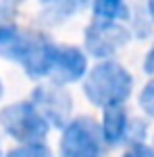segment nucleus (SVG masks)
Listing matches in <instances>:
<instances>
[{
	"instance_id": "obj_4",
	"label": "nucleus",
	"mask_w": 154,
	"mask_h": 157,
	"mask_svg": "<svg viewBox=\"0 0 154 157\" xmlns=\"http://www.w3.org/2000/svg\"><path fill=\"white\" fill-rule=\"evenodd\" d=\"M102 130L93 118L70 121L61 137V157H100L102 155Z\"/></svg>"
},
{
	"instance_id": "obj_18",
	"label": "nucleus",
	"mask_w": 154,
	"mask_h": 157,
	"mask_svg": "<svg viewBox=\"0 0 154 157\" xmlns=\"http://www.w3.org/2000/svg\"><path fill=\"white\" fill-rule=\"evenodd\" d=\"M0 96H2V84H0Z\"/></svg>"
},
{
	"instance_id": "obj_2",
	"label": "nucleus",
	"mask_w": 154,
	"mask_h": 157,
	"mask_svg": "<svg viewBox=\"0 0 154 157\" xmlns=\"http://www.w3.org/2000/svg\"><path fill=\"white\" fill-rule=\"evenodd\" d=\"M0 52L9 59L20 62L30 78H43L52 71L57 46L50 43L43 34H20L18 32Z\"/></svg>"
},
{
	"instance_id": "obj_14",
	"label": "nucleus",
	"mask_w": 154,
	"mask_h": 157,
	"mask_svg": "<svg viewBox=\"0 0 154 157\" xmlns=\"http://www.w3.org/2000/svg\"><path fill=\"white\" fill-rule=\"evenodd\" d=\"M125 157H154V148L143 144H134L129 153H125Z\"/></svg>"
},
{
	"instance_id": "obj_12",
	"label": "nucleus",
	"mask_w": 154,
	"mask_h": 157,
	"mask_svg": "<svg viewBox=\"0 0 154 157\" xmlns=\"http://www.w3.org/2000/svg\"><path fill=\"white\" fill-rule=\"evenodd\" d=\"M7 157H52V155L43 144H25L20 148L12 150Z\"/></svg>"
},
{
	"instance_id": "obj_5",
	"label": "nucleus",
	"mask_w": 154,
	"mask_h": 157,
	"mask_svg": "<svg viewBox=\"0 0 154 157\" xmlns=\"http://www.w3.org/2000/svg\"><path fill=\"white\" fill-rule=\"evenodd\" d=\"M84 41H86L88 52L95 57H109L113 55L118 48H123L127 41H129V34L123 25L113 23V21H102L98 18L95 23H91L86 28V34H84Z\"/></svg>"
},
{
	"instance_id": "obj_11",
	"label": "nucleus",
	"mask_w": 154,
	"mask_h": 157,
	"mask_svg": "<svg viewBox=\"0 0 154 157\" xmlns=\"http://www.w3.org/2000/svg\"><path fill=\"white\" fill-rule=\"evenodd\" d=\"M86 2H88V0H59V2H55V5H52V7H55V12H52V14H55V16H52L50 21H52V23H57L59 18L73 16L79 7H84Z\"/></svg>"
},
{
	"instance_id": "obj_9",
	"label": "nucleus",
	"mask_w": 154,
	"mask_h": 157,
	"mask_svg": "<svg viewBox=\"0 0 154 157\" xmlns=\"http://www.w3.org/2000/svg\"><path fill=\"white\" fill-rule=\"evenodd\" d=\"M93 14H95V18H102V21L127 18V5H125V0H95Z\"/></svg>"
},
{
	"instance_id": "obj_6",
	"label": "nucleus",
	"mask_w": 154,
	"mask_h": 157,
	"mask_svg": "<svg viewBox=\"0 0 154 157\" xmlns=\"http://www.w3.org/2000/svg\"><path fill=\"white\" fill-rule=\"evenodd\" d=\"M32 100H34L36 109L45 116L48 123L61 128L63 123H68V116H70V96L66 91L57 89V86H39L32 94Z\"/></svg>"
},
{
	"instance_id": "obj_16",
	"label": "nucleus",
	"mask_w": 154,
	"mask_h": 157,
	"mask_svg": "<svg viewBox=\"0 0 154 157\" xmlns=\"http://www.w3.org/2000/svg\"><path fill=\"white\" fill-rule=\"evenodd\" d=\"M147 12H150L152 21H154V0H150V2H147Z\"/></svg>"
},
{
	"instance_id": "obj_3",
	"label": "nucleus",
	"mask_w": 154,
	"mask_h": 157,
	"mask_svg": "<svg viewBox=\"0 0 154 157\" xmlns=\"http://www.w3.org/2000/svg\"><path fill=\"white\" fill-rule=\"evenodd\" d=\"M0 125L9 137L23 144H41L48 134L50 123L32 102H16L0 112Z\"/></svg>"
},
{
	"instance_id": "obj_13",
	"label": "nucleus",
	"mask_w": 154,
	"mask_h": 157,
	"mask_svg": "<svg viewBox=\"0 0 154 157\" xmlns=\"http://www.w3.org/2000/svg\"><path fill=\"white\" fill-rule=\"evenodd\" d=\"M141 107L150 116H154V80L143 89V94H141Z\"/></svg>"
},
{
	"instance_id": "obj_7",
	"label": "nucleus",
	"mask_w": 154,
	"mask_h": 157,
	"mask_svg": "<svg viewBox=\"0 0 154 157\" xmlns=\"http://www.w3.org/2000/svg\"><path fill=\"white\" fill-rule=\"evenodd\" d=\"M86 73V57H84L82 50L77 48H61L57 46L55 52V64H52V80L57 84H68L75 82L82 75Z\"/></svg>"
},
{
	"instance_id": "obj_1",
	"label": "nucleus",
	"mask_w": 154,
	"mask_h": 157,
	"mask_svg": "<svg viewBox=\"0 0 154 157\" xmlns=\"http://www.w3.org/2000/svg\"><path fill=\"white\" fill-rule=\"evenodd\" d=\"M131 86L134 80L127 68H123L120 64L107 62L95 66L88 73L86 82H84V94L86 98L98 107H116L131 96Z\"/></svg>"
},
{
	"instance_id": "obj_17",
	"label": "nucleus",
	"mask_w": 154,
	"mask_h": 157,
	"mask_svg": "<svg viewBox=\"0 0 154 157\" xmlns=\"http://www.w3.org/2000/svg\"><path fill=\"white\" fill-rule=\"evenodd\" d=\"M43 2H50V5H55V2H59V0H43Z\"/></svg>"
},
{
	"instance_id": "obj_15",
	"label": "nucleus",
	"mask_w": 154,
	"mask_h": 157,
	"mask_svg": "<svg viewBox=\"0 0 154 157\" xmlns=\"http://www.w3.org/2000/svg\"><path fill=\"white\" fill-rule=\"evenodd\" d=\"M145 71L154 75V46H152V50L147 52V57H145Z\"/></svg>"
},
{
	"instance_id": "obj_8",
	"label": "nucleus",
	"mask_w": 154,
	"mask_h": 157,
	"mask_svg": "<svg viewBox=\"0 0 154 157\" xmlns=\"http://www.w3.org/2000/svg\"><path fill=\"white\" fill-rule=\"evenodd\" d=\"M102 134L107 144H118L127 134V114L123 105L107 107L104 109V123H102Z\"/></svg>"
},
{
	"instance_id": "obj_10",
	"label": "nucleus",
	"mask_w": 154,
	"mask_h": 157,
	"mask_svg": "<svg viewBox=\"0 0 154 157\" xmlns=\"http://www.w3.org/2000/svg\"><path fill=\"white\" fill-rule=\"evenodd\" d=\"M14 12H16V9H12V7H7V5L0 2V50H2V48L7 46L16 34H18V30H16V25L12 21V14Z\"/></svg>"
}]
</instances>
